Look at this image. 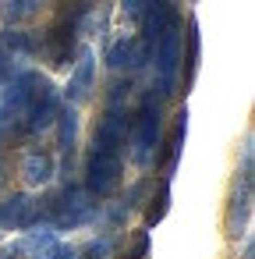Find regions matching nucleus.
I'll use <instances>...</instances> for the list:
<instances>
[{
    "mask_svg": "<svg viewBox=\"0 0 255 259\" xmlns=\"http://www.w3.org/2000/svg\"><path fill=\"white\" fill-rule=\"evenodd\" d=\"M163 142V117H160V100L145 96L135 121H131V160L138 167H149L156 149Z\"/></svg>",
    "mask_w": 255,
    "mask_h": 259,
    "instance_id": "nucleus-2",
    "label": "nucleus"
},
{
    "mask_svg": "<svg viewBox=\"0 0 255 259\" xmlns=\"http://www.w3.org/2000/svg\"><path fill=\"white\" fill-rule=\"evenodd\" d=\"M57 114H61V100H57L54 85H46V89L36 96L29 117H25V132H46V128L57 121Z\"/></svg>",
    "mask_w": 255,
    "mask_h": 259,
    "instance_id": "nucleus-10",
    "label": "nucleus"
},
{
    "mask_svg": "<svg viewBox=\"0 0 255 259\" xmlns=\"http://www.w3.org/2000/svg\"><path fill=\"white\" fill-rule=\"evenodd\" d=\"M248 217H251V135L244 139V167H241V178L234 181V192H230L227 234L230 238L248 234Z\"/></svg>",
    "mask_w": 255,
    "mask_h": 259,
    "instance_id": "nucleus-5",
    "label": "nucleus"
},
{
    "mask_svg": "<svg viewBox=\"0 0 255 259\" xmlns=\"http://www.w3.org/2000/svg\"><path fill=\"white\" fill-rule=\"evenodd\" d=\"M89 11V0H75V4H68L57 22L50 25L46 39H43V50H46V61L54 68H64L75 54V39H78V29H82V18Z\"/></svg>",
    "mask_w": 255,
    "mask_h": 259,
    "instance_id": "nucleus-1",
    "label": "nucleus"
},
{
    "mask_svg": "<svg viewBox=\"0 0 255 259\" xmlns=\"http://www.w3.org/2000/svg\"><path fill=\"white\" fill-rule=\"evenodd\" d=\"M128 139V117L121 107H107V114L99 117L96 132H92V149H107V153H121Z\"/></svg>",
    "mask_w": 255,
    "mask_h": 259,
    "instance_id": "nucleus-8",
    "label": "nucleus"
},
{
    "mask_svg": "<svg viewBox=\"0 0 255 259\" xmlns=\"http://www.w3.org/2000/svg\"><path fill=\"white\" fill-rule=\"evenodd\" d=\"M0 139H4V135H0Z\"/></svg>",
    "mask_w": 255,
    "mask_h": 259,
    "instance_id": "nucleus-24",
    "label": "nucleus"
},
{
    "mask_svg": "<svg viewBox=\"0 0 255 259\" xmlns=\"http://www.w3.org/2000/svg\"><path fill=\"white\" fill-rule=\"evenodd\" d=\"M244 259H251V245H248V248H244Z\"/></svg>",
    "mask_w": 255,
    "mask_h": 259,
    "instance_id": "nucleus-23",
    "label": "nucleus"
},
{
    "mask_svg": "<svg viewBox=\"0 0 255 259\" xmlns=\"http://www.w3.org/2000/svg\"><path fill=\"white\" fill-rule=\"evenodd\" d=\"M117 259H149V231H138V234L131 238V248L121 252Z\"/></svg>",
    "mask_w": 255,
    "mask_h": 259,
    "instance_id": "nucleus-19",
    "label": "nucleus"
},
{
    "mask_svg": "<svg viewBox=\"0 0 255 259\" xmlns=\"http://www.w3.org/2000/svg\"><path fill=\"white\" fill-rule=\"evenodd\" d=\"M152 61H156V75H160V96H170L174 93V82H177V71H181V22H170L160 39L152 43Z\"/></svg>",
    "mask_w": 255,
    "mask_h": 259,
    "instance_id": "nucleus-4",
    "label": "nucleus"
},
{
    "mask_svg": "<svg viewBox=\"0 0 255 259\" xmlns=\"http://www.w3.org/2000/svg\"><path fill=\"white\" fill-rule=\"evenodd\" d=\"M43 213H50L57 227H78V224H89L96 217V202L82 188H64L61 195L43 202Z\"/></svg>",
    "mask_w": 255,
    "mask_h": 259,
    "instance_id": "nucleus-6",
    "label": "nucleus"
},
{
    "mask_svg": "<svg viewBox=\"0 0 255 259\" xmlns=\"http://www.w3.org/2000/svg\"><path fill=\"white\" fill-rule=\"evenodd\" d=\"M188 54H184V85L195 82V71H198V22L188 18Z\"/></svg>",
    "mask_w": 255,
    "mask_h": 259,
    "instance_id": "nucleus-15",
    "label": "nucleus"
},
{
    "mask_svg": "<svg viewBox=\"0 0 255 259\" xmlns=\"http://www.w3.org/2000/svg\"><path fill=\"white\" fill-rule=\"evenodd\" d=\"M92 68H96L92 50H82V57H78V64H75V75H71V82H68V100H71V103H82V100L92 93Z\"/></svg>",
    "mask_w": 255,
    "mask_h": 259,
    "instance_id": "nucleus-12",
    "label": "nucleus"
},
{
    "mask_svg": "<svg viewBox=\"0 0 255 259\" xmlns=\"http://www.w3.org/2000/svg\"><path fill=\"white\" fill-rule=\"evenodd\" d=\"M145 4H149V0H121V8H124V15L128 18H142V11H145Z\"/></svg>",
    "mask_w": 255,
    "mask_h": 259,
    "instance_id": "nucleus-20",
    "label": "nucleus"
},
{
    "mask_svg": "<svg viewBox=\"0 0 255 259\" xmlns=\"http://www.w3.org/2000/svg\"><path fill=\"white\" fill-rule=\"evenodd\" d=\"M50 82L39 71H22L11 78L8 89H0V124H18L22 117H29L36 96L46 89Z\"/></svg>",
    "mask_w": 255,
    "mask_h": 259,
    "instance_id": "nucleus-3",
    "label": "nucleus"
},
{
    "mask_svg": "<svg viewBox=\"0 0 255 259\" xmlns=\"http://www.w3.org/2000/svg\"><path fill=\"white\" fill-rule=\"evenodd\" d=\"M22 178L29 185H46L54 178V156L50 153H25L22 160Z\"/></svg>",
    "mask_w": 255,
    "mask_h": 259,
    "instance_id": "nucleus-13",
    "label": "nucleus"
},
{
    "mask_svg": "<svg viewBox=\"0 0 255 259\" xmlns=\"http://www.w3.org/2000/svg\"><path fill=\"white\" fill-rule=\"evenodd\" d=\"M57 117H61V149L71 156V149H75V135H78V117H75V110H61Z\"/></svg>",
    "mask_w": 255,
    "mask_h": 259,
    "instance_id": "nucleus-16",
    "label": "nucleus"
},
{
    "mask_svg": "<svg viewBox=\"0 0 255 259\" xmlns=\"http://www.w3.org/2000/svg\"><path fill=\"white\" fill-rule=\"evenodd\" d=\"M4 178H8V167H4V163H0V185H4Z\"/></svg>",
    "mask_w": 255,
    "mask_h": 259,
    "instance_id": "nucleus-22",
    "label": "nucleus"
},
{
    "mask_svg": "<svg viewBox=\"0 0 255 259\" xmlns=\"http://www.w3.org/2000/svg\"><path fill=\"white\" fill-rule=\"evenodd\" d=\"M145 61H149V47H145L138 36L117 39V43L110 47V54H107V64H110L114 71H135V68H142Z\"/></svg>",
    "mask_w": 255,
    "mask_h": 259,
    "instance_id": "nucleus-9",
    "label": "nucleus"
},
{
    "mask_svg": "<svg viewBox=\"0 0 255 259\" xmlns=\"http://www.w3.org/2000/svg\"><path fill=\"white\" fill-rule=\"evenodd\" d=\"M184 128H188V114L181 110L177 121H174V132H170V142H167V163H163V178L170 181L174 167H177V156H181V146H184Z\"/></svg>",
    "mask_w": 255,
    "mask_h": 259,
    "instance_id": "nucleus-14",
    "label": "nucleus"
},
{
    "mask_svg": "<svg viewBox=\"0 0 255 259\" xmlns=\"http://www.w3.org/2000/svg\"><path fill=\"white\" fill-rule=\"evenodd\" d=\"M39 217V206L29 199V195H11L4 206H0V227H29L32 220Z\"/></svg>",
    "mask_w": 255,
    "mask_h": 259,
    "instance_id": "nucleus-11",
    "label": "nucleus"
},
{
    "mask_svg": "<svg viewBox=\"0 0 255 259\" xmlns=\"http://www.w3.org/2000/svg\"><path fill=\"white\" fill-rule=\"evenodd\" d=\"M85 185L92 195L107 199L117 185H121V153H107V149H92L85 160Z\"/></svg>",
    "mask_w": 255,
    "mask_h": 259,
    "instance_id": "nucleus-7",
    "label": "nucleus"
},
{
    "mask_svg": "<svg viewBox=\"0 0 255 259\" xmlns=\"http://www.w3.org/2000/svg\"><path fill=\"white\" fill-rule=\"evenodd\" d=\"M167 209H170V181L163 178L160 195H156V206H149V213H145V224H149V227H152V224H160V220L167 217Z\"/></svg>",
    "mask_w": 255,
    "mask_h": 259,
    "instance_id": "nucleus-17",
    "label": "nucleus"
},
{
    "mask_svg": "<svg viewBox=\"0 0 255 259\" xmlns=\"http://www.w3.org/2000/svg\"><path fill=\"white\" fill-rule=\"evenodd\" d=\"M39 259H78V252H75L71 245H57L50 255H39Z\"/></svg>",
    "mask_w": 255,
    "mask_h": 259,
    "instance_id": "nucleus-21",
    "label": "nucleus"
},
{
    "mask_svg": "<svg viewBox=\"0 0 255 259\" xmlns=\"http://www.w3.org/2000/svg\"><path fill=\"white\" fill-rule=\"evenodd\" d=\"M39 8V0H8L4 4V22H22L29 15H36Z\"/></svg>",
    "mask_w": 255,
    "mask_h": 259,
    "instance_id": "nucleus-18",
    "label": "nucleus"
}]
</instances>
